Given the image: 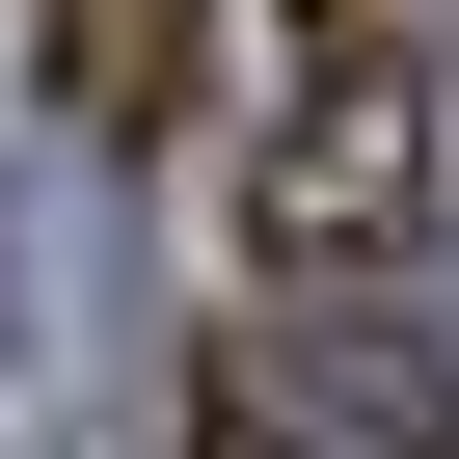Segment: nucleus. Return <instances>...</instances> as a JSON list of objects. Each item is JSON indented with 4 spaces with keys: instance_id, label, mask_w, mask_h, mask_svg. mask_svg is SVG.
I'll return each instance as SVG.
<instances>
[{
    "instance_id": "39448f33",
    "label": "nucleus",
    "mask_w": 459,
    "mask_h": 459,
    "mask_svg": "<svg viewBox=\"0 0 459 459\" xmlns=\"http://www.w3.org/2000/svg\"><path fill=\"white\" fill-rule=\"evenodd\" d=\"M298 28H405V0H298Z\"/></svg>"
},
{
    "instance_id": "7ed1b4c3",
    "label": "nucleus",
    "mask_w": 459,
    "mask_h": 459,
    "mask_svg": "<svg viewBox=\"0 0 459 459\" xmlns=\"http://www.w3.org/2000/svg\"><path fill=\"white\" fill-rule=\"evenodd\" d=\"M28 55H55V135L135 162V135H189V82H216V0H28Z\"/></svg>"
},
{
    "instance_id": "20e7f679",
    "label": "nucleus",
    "mask_w": 459,
    "mask_h": 459,
    "mask_svg": "<svg viewBox=\"0 0 459 459\" xmlns=\"http://www.w3.org/2000/svg\"><path fill=\"white\" fill-rule=\"evenodd\" d=\"M189 459H271V405H244V378H189Z\"/></svg>"
},
{
    "instance_id": "f03ea898",
    "label": "nucleus",
    "mask_w": 459,
    "mask_h": 459,
    "mask_svg": "<svg viewBox=\"0 0 459 459\" xmlns=\"http://www.w3.org/2000/svg\"><path fill=\"white\" fill-rule=\"evenodd\" d=\"M0 351L28 378H135V325H108V162H28L0 189Z\"/></svg>"
},
{
    "instance_id": "f257e3e1",
    "label": "nucleus",
    "mask_w": 459,
    "mask_h": 459,
    "mask_svg": "<svg viewBox=\"0 0 459 459\" xmlns=\"http://www.w3.org/2000/svg\"><path fill=\"white\" fill-rule=\"evenodd\" d=\"M244 244H271V298H405L432 271V82H405V28H325V82L244 162Z\"/></svg>"
}]
</instances>
